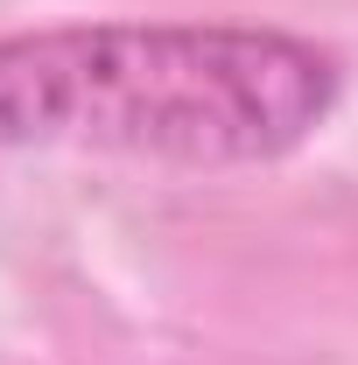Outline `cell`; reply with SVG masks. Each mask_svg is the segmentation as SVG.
<instances>
[{
  "instance_id": "6da1fadb",
  "label": "cell",
  "mask_w": 358,
  "mask_h": 365,
  "mask_svg": "<svg viewBox=\"0 0 358 365\" xmlns=\"http://www.w3.org/2000/svg\"><path fill=\"white\" fill-rule=\"evenodd\" d=\"M337 98L330 49L239 21H91L0 43V148L253 169L295 155Z\"/></svg>"
}]
</instances>
